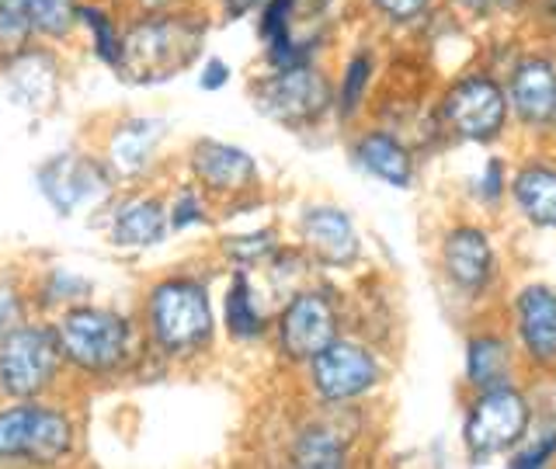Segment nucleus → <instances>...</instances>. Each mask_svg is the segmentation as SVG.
Segmentation results:
<instances>
[{
	"mask_svg": "<svg viewBox=\"0 0 556 469\" xmlns=\"http://www.w3.org/2000/svg\"><path fill=\"white\" fill-rule=\"evenodd\" d=\"M445 115L466 139H491L504 126V94L494 80H463L445 98Z\"/></svg>",
	"mask_w": 556,
	"mask_h": 469,
	"instance_id": "6e6552de",
	"label": "nucleus"
},
{
	"mask_svg": "<svg viewBox=\"0 0 556 469\" xmlns=\"http://www.w3.org/2000/svg\"><path fill=\"white\" fill-rule=\"evenodd\" d=\"M202 49V28L185 17H156L136 25L118 46L115 66L136 84H156L185 69Z\"/></svg>",
	"mask_w": 556,
	"mask_h": 469,
	"instance_id": "f257e3e1",
	"label": "nucleus"
},
{
	"mask_svg": "<svg viewBox=\"0 0 556 469\" xmlns=\"http://www.w3.org/2000/svg\"><path fill=\"white\" fill-rule=\"evenodd\" d=\"M31 74H35L31 56H25L22 63H14V66H11V91H14V98L22 101V104L49 101L52 91H56V74H52V63H49V60L42 63L39 77H31Z\"/></svg>",
	"mask_w": 556,
	"mask_h": 469,
	"instance_id": "b1692460",
	"label": "nucleus"
},
{
	"mask_svg": "<svg viewBox=\"0 0 556 469\" xmlns=\"http://www.w3.org/2000/svg\"><path fill=\"white\" fill-rule=\"evenodd\" d=\"M31 25L46 35H63L74 25V0H28Z\"/></svg>",
	"mask_w": 556,
	"mask_h": 469,
	"instance_id": "bb28decb",
	"label": "nucleus"
},
{
	"mask_svg": "<svg viewBox=\"0 0 556 469\" xmlns=\"http://www.w3.org/2000/svg\"><path fill=\"white\" fill-rule=\"evenodd\" d=\"M553 448H556V439H549V442H539V445H535V448H529V452H518L515 466H543V462L553 456Z\"/></svg>",
	"mask_w": 556,
	"mask_h": 469,
	"instance_id": "473e14b6",
	"label": "nucleus"
},
{
	"mask_svg": "<svg viewBox=\"0 0 556 469\" xmlns=\"http://www.w3.org/2000/svg\"><path fill=\"white\" fill-rule=\"evenodd\" d=\"M344 462V442L330 428H309L300 442H295V466H341Z\"/></svg>",
	"mask_w": 556,
	"mask_h": 469,
	"instance_id": "5701e85b",
	"label": "nucleus"
},
{
	"mask_svg": "<svg viewBox=\"0 0 556 469\" xmlns=\"http://www.w3.org/2000/svg\"><path fill=\"white\" fill-rule=\"evenodd\" d=\"M31 28L35 25L28 14V0H0V52L17 56L25 49Z\"/></svg>",
	"mask_w": 556,
	"mask_h": 469,
	"instance_id": "393cba45",
	"label": "nucleus"
},
{
	"mask_svg": "<svg viewBox=\"0 0 556 469\" xmlns=\"http://www.w3.org/2000/svg\"><path fill=\"white\" fill-rule=\"evenodd\" d=\"M66 448H70V424L63 421V414H52V410L39 407V421H35L25 459H31V462H56Z\"/></svg>",
	"mask_w": 556,
	"mask_h": 469,
	"instance_id": "412c9836",
	"label": "nucleus"
},
{
	"mask_svg": "<svg viewBox=\"0 0 556 469\" xmlns=\"http://www.w3.org/2000/svg\"><path fill=\"white\" fill-rule=\"evenodd\" d=\"M515 199L526 216L539 226H556V174L543 167H529L518 174Z\"/></svg>",
	"mask_w": 556,
	"mask_h": 469,
	"instance_id": "a211bd4d",
	"label": "nucleus"
},
{
	"mask_svg": "<svg viewBox=\"0 0 556 469\" xmlns=\"http://www.w3.org/2000/svg\"><path fill=\"white\" fill-rule=\"evenodd\" d=\"M553 14H556V0H553Z\"/></svg>",
	"mask_w": 556,
	"mask_h": 469,
	"instance_id": "58836bf2",
	"label": "nucleus"
},
{
	"mask_svg": "<svg viewBox=\"0 0 556 469\" xmlns=\"http://www.w3.org/2000/svg\"><path fill=\"white\" fill-rule=\"evenodd\" d=\"M60 362V338L39 327H17L0 344V390L11 396H31L49 386Z\"/></svg>",
	"mask_w": 556,
	"mask_h": 469,
	"instance_id": "20e7f679",
	"label": "nucleus"
},
{
	"mask_svg": "<svg viewBox=\"0 0 556 469\" xmlns=\"http://www.w3.org/2000/svg\"><path fill=\"white\" fill-rule=\"evenodd\" d=\"M147 8H156V4H164V0H143Z\"/></svg>",
	"mask_w": 556,
	"mask_h": 469,
	"instance_id": "4c0bfd02",
	"label": "nucleus"
},
{
	"mask_svg": "<svg viewBox=\"0 0 556 469\" xmlns=\"http://www.w3.org/2000/svg\"><path fill=\"white\" fill-rule=\"evenodd\" d=\"M150 324L156 341L167 352H191V347H199L208 338V330H213L205 289H199L195 282H164L150 300Z\"/></svg>",
	"mask_w": 556,
	"mask_h": 469,
	"instance_id": "7ed1b4c3",
	"label": "nucleus"
},
{
	"mask_svg": "<svg viewBox=\"0 0 556 469\" xmlns=\"http://www.w3.org/2000/svg\"><path fill=\"white\" fill-rule=\"evenodd\" d=\"M84 22H87V28L94 31V46H98V56L101 60H109V63H115L118 60V35L112 31V25H109V17H104L101 11H84Z\"/></svg>",
	"mask_w": 556,
	"mask_h": 469,
	"instance_id": "cd10ccee",
	"label": "nucleus"
},
{
	"mask_svg": "<svg viewBox=\"0 0 556 469\" xmlns=\"http://www.w3.org/2000/svg\"><path fill=\"white\" fill-rule=\"evenodd\" d=\"M60 352L87 372H104L118 365L129 344V327L109 309H74L66 313L60 330Z\"/></svg>",
	"mask_w": 556,
	"mask_h": 469,
	"instance_id": "f03ea898",
	"label": "nucleus"
},
{
	"mask_svg": "<svg viewBox=\"0 0 556 469\" xmlns=\"http://www.w3.org/2000/svg\"><path fill=\"white\" fill-rule=\"evenodd\" d=\"M271 251V233H257V237H233L226 240V254L237 261H257L261 254Z\"/></svg>",
	"mask_w": 556,
	"mask_h": 469,
	"instance_id": "c85d7f7f",
	"label": "nucleus"
},
{
	"mask_svg": "<svg viewBox=\"0 0 556 469\" xmlns=\"http://www.w3.org/2000/svg\"><path fill=\"white\" fill-rule=\"evenodd\" d=\"M156 139H161V122H129V126H122L112 139V161L118 170L126 174H136L150 164V153L156 147Z\"/></svg>",
	"mask_w": 556,
	"mask_h": 469,
	"instance_id": "6ab92c4d",
	"label": "nucleus"
},
{
	"mask_svg": "<svg viewBox=\"0 0 556 469\" xmlns=\"http://www.w3.org/2000/svg\"><path fill=\"white\" fill-rule=\"evenodd\" d=\"M226 80V66L223 63H208L205 77H202V87H219Z\"/></svg>",
	"mask_w": 556,
	"mask_h": 469,
	"instance_id": "f704fd0d",
	"label": "nucleus"
},
{
	"mask_svg": "<svg viewBox=\"0 0 556 469\" xmlns=\"http://www.w3.org/2000/svg\"><path fill=\"white\" fill-rule=\"evenodd\" d=\"M223 4H226V14H230V17H240V14H248L251 8H257L261 0H223Z\"/></svg>",
	"mask_w": 556,
	"mask_h": 469,
	"instance_id": "c9c22d12",
	"label": "nucleus"
},
{
	"mask_svg": "<svg viewBox=\"0 0 556 469\" xmlns=\"http://www.w3.org/2000/svg\"><path fill=\"white\" fill-rule=\"evenodd\" d=\"M39 181H42V191L52 199V205L63 208V213L77 208L80 202H94L104 191L101 167L91 161H80V156H60V161L46 164Z\"/></svg>",
	"mask_w": 556,
	"mask_h": 469,
	"instance_id": "9d476101",
	"label": "nucleus"
},
{
	"mask_svg": "<svg viewBox=\"0 0 556 469\" xmlns=\"http://www.w3.org/2000/svg\"><path fill=\"white\" fill-rule=\"evenodd\" d=\"M358 164L376 174V178L390 181L393 188H407L410 185V156L407 150L390 136H365L358 143Z\"/></svg>",
	"mask_w": 556,
	"mask_h": 469,
	"instance_id": "dca6fc26",
	"label": "nucleus"
},
{
	"mask_svg": "<svg viewBox=\"0 0 556 469\" xmlns=\"http://www.w3.org/2000/svg\"><path fill=\"white\" fill-rule=\"evenodd\" d=\"M303 237L309 243V251L317 254L324 265L344 268L352 265L358 254V237L355 226L338 208H313L303 219Z\"/></svg>",
	"mask_w": 556,
	"mask_h": 469,
	"instance_id": "9b49d317",
	"label": "nucleus"
},
{
	"mask_svg": "<svg viewBox=\"0 0 556 469\" xmlns=\"http://www.w3.org/2000/svg\"><path fill=\"white\" fill-rule=\"evenodd\" d=\"M195 174L216 191H233L254 181V161L243 150L223 143H199L195 147Z\"/></svg>",
	"mask_w": 556,
	"mask_h": 469,
	"instance_id": "2eb2a0df",
	"label": "nucleus"
},
{
	"mask_svg": "<svg viewBox=\"0 0 556 469\" xmlns=\"http://www.w3.org/2000/svg\"><path fill=\"white\" fill-rule=\"evenodd\" d=\"M518 324H521V341L539 362L556 358V292L532 286L521 292L518 300Z\"/></svg>",
	"mask_w": 556,
	"mask_h": 469,
	"instance_id": "f8f14e48",
	"label": "nucleus"
},
{
	"mask_svg": "<svg viewBox=\"0 0 556 469\" xmlns=\"http://www.w3.org/2000/svg\"><path fill=\"white\" fill-rule=\"evenodd\" d=\"M334 334H338V320L324 295L306 292V295H295L289 303L282 317V347L292 358L320 355L324 347L334 341Z\"/></svg>",
	"mask_w": 556,
	"mask_h": 469,
	"instance_id": "1a4fd4ad",
	"label": "nucleus"
},
{
	"mask_svg": "<svg viewBox=\"0 0 556 469\" xmlns=\"http://www.w3.org/2000/svg\"><path fill=\"white\" fill-rule=\"evenodd\" d=\"M466 365H469V379H473L477 386L491 390L508 376V347H504L497 338H477L469 344Z\"/></svg>",
	"mask_w": 556,
	"mask_h": 469,
	"instance_id": "aec40b11",
	"label": "nucleus"
},
{
	"mask_svg": "<svg viewBox=\"0 0 556 469\" xmlns=\"http://www.w3.org/2000/svg\"><path fill=\"white\" fill-rule=\"evenodd\" d=\"M191 219H199V202L195 195H181V202L174 205V226H185Z\"/></svg>",
	"mask_w": 556,
	"mask_h": 469,
	"instance_id": "72a5a7b5",
	"label": "nucleus"
},
{
	"mask_svg": "<svg viewBox=\"0 0 556 469\" xmlns=\"http://www.w3.org/2000/svg\"><path fill=\"white\" fill-rule=\"evenodd\" d=\"M526 424H529L526 400L511 390H486L466 421V445L477 456H491V452L515 445L526 434Z\"/></svg>",
	"mask_w": 556,
	"mask_h": 469,
	"instance_id": "39448f33",
	"label": "nucleus"
},
{
	"mask_svg": "<svg viewBox=\"0 0 556 469\" xmlns=\"http://www.w3.org/2000/svg\"><path fill=\"white\" fill-rule=\"evenodd\" d=\"M39 407H14L0 414V459H25Z\"/></svg>",
	"mask_w": 556,
	"mask_h": 469,
	"instance_id": "4be33fe9",
	"label": "nucleus"
},
{
	"mask_svg": "<svg viewBox=\"0 0 556 469\" xmlns=\"http://www.w3.org/2000/svg\"><path fill=\"white\" fill-rule=\"evenodd\" d=\"M425 4H428V0H376V8H379L382 14L396 17V22H407V17L421 14Z\"/></svg>",
	"mask_w": 556,
	"mask_h": 469,
	"instance_id": "7c9ffc66",
	"label": "nucleus"
},
{
	"mask_svg": "<svg viewBox=\"0 0 556 469\" xmlns=\"http://www.w3.org/2000/svg\"><path fill=\"white\" fill-rule=\"evenodd\" d=\"M469 8H477V11H494V8H504V4H511V0H466Z\"/></svg>",
	"mask_w": 556,
	"mask_h": 469,
	"instance_id": "e433bc0d",
	"label": "nucleus"
},
{
	"mask_svg": "<svg viewBox=\"0 0 556 469\" xmlns=\"http://www.w3.org/2000/svg\"><path fill=\"white\" fill-rule=\"evenodd\" d=\"M511 101L518 115L529 122L556 118V69L543 60L521 63L511 80Z\"/></svg>",
	"mask_w": 556,
	"mask_h": 469,
	"instance_id": "ddd939ff",
	"label": "nucleus"
},
{
	"mask_svg": "<svg viewBox=\"0 0 556 469\" xmlns=\"http://www.w3.org/2000/svg\"><path fill=\"white\" fill-rule=\"evenodd\" d=\"M226 324H230V330L237 338L261 334V313L251 303V292H248V282H243V275L233 282L230 295H226Z\"/></svg>",
	"mask_w": 556,
	"mask_h": 469,
	"instance_id": "a878e982",
	"label": "nucleus"
},
{
	"mask_svg": "<svg viewBox=\"0 0 556 469\" xmlns=\"http://www.w3.org/2000/svg\"><path fill=\"white\" fill-rule=\"evenodd\" d=\"M365 80H369V60L358 56L352 66H348V80H344V112H352L355 104H358Z\"/></svg>",
	"mask_w": 556,
	"mask_h": 469,
	"instance_id": "c756f323",
	"label": "nucleus"
},
{
	"mask_svg": "<svg viewBox=\"0 0 556 469\" xmlns=\"http://www.w3.org/2000/svg\"><path fill=\"white\" fill-rule=\"evenodd\" d=\"M376 376V358L355 344L330 341L320 355H313V382L327 400H352L369 390Z\"/></svg>",
	"mask_w": 556,
	"mask_h": 469,
	"instance_id": "0eeeda50",
	"label": "nucleus"
},
{
	"mask_svg": "<svg viewBox=\"0 0 556 469\" xmlns=\"http://www.w3.org/2000/svg\"><path fill=\"white\" fill-rule=\"evenodd\" d=\"M115 243L126 248H147L164 237V208L153 199H136L115 216Z\"/></svg>",
	"mask_w": 556,
	"mask_h": 469,
	"instance_id": "f3484780",
	"label": "nucleus"
},
{
	"mask_svg": "<svg viewBox=\"0 0 556 469\" xmlns=\"http://www.w3.org/2000/svg\"><path fill=\"white\" fill-rule=\"evenodd\" d=\"M257 101L265 115L286 122V126H303V122H313L327 109L330 91H327V80L313 74V69L289 66L261 87Z\"/></svg>",
	"mask_w": 556,
	"mask_h": 469,
	"instance_id": "423d86ee",
	"label": "nucleus"
},
{
	"mask_svg": "<svg viewBox=\"0 0 556 469\" xmlns=\"http://www.w3.org/2000/svg\"><path fill=\"white\" fill-rule=\"evenodd\" d=\"M494 265L491 243L480 230H456L445 240V271L459 289H480Z\"/></svg>",
	"mask_w": 556,
	"mask_h": 469,
	"instance_id": "4468645a",
	"label": "nucleus"
},
{
	"mask_svg": "<svg viewBox=\"0 0 556 469\" xmlns=\"http://www.w3.org/2000/svg\"><path fill=\"white\" fill-rule=\"evenodd\" d=\"M17 324H22V306H17L11 292H0V338H8L11 330H17Z\"/></svg>",
	"mask_w": 556,
	"mask_h": 469,
	"instance_id": "2f4dec72",
	"label": "nucleus"
}]
</instances>
